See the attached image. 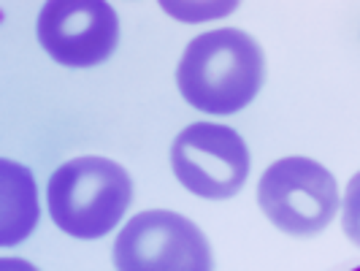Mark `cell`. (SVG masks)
I'll return each instance as SVG.
<instances>
[{"label": "cell", "instance_id": "obj_1", "mask_svg": "<svg viewBox=\"0 0 360 271\" xmlns=\"http://www.w3.org/2000/svg\"><path fill=\"white\" fill-rule=\"evenodd\" d=\"M266 63L257 41L222 27L193 38L176 68V84L190 106L206 114H236L263 87Z\"/></svg>", "mask_w": 360, "mask_h": 271}, {"label": "cell", "instance_id": "obj_2", "mask_svg": "<svg viewBox=\"0 0 360 271\" xmlns=\"http://www.w3.org/2000/svg\"><path fill=\"white\" fill-rule=\"evenodd\" d=\"M133 182L108 158H76L63 163L49 179L46 203L54 225L73 239H103L125 217Z\"/></svg>", "mask_w": 360, "mask_h": 271}, {"label": "cell", "instance_id": "obj_3", "mask_svg": "<svg viewBox=\"0 0 360 271\" xmlns=\"http://www.w3.org/2000/svg\"><path fill=\"white\" fill-rule=\"evenodd\" d=\"M257 203L279 231L314 236L339 212V184L317 160L282 158L266 168L257 184Z\"/></svg>", "mask_w": 360, "mask_h": 271}, {"label": "cell", "instance_id": "obj_4", "mask_svg": "<svg viewBox=\"0 0 360 271\" xmlns=\"http://www.w3.org/2000/svg\"><path fill=\"white\" fill-rule=\"evenodd\" d=\"M117 271H212V247L187 217L152 209L136 215L114 241Z\"/></svg>", "mask_w": 360, "mask_h": 271}, {"label": "cell", "instance_id": "obj_5", "mask_svg": "<svg viewBox=\"0 0 360 271\" xmlns=\"http://www.w3.org/2000/svg\"><path fill=\"white\" fill-rule=\"evenodd\" d=\"M176 179L200 198H233L250 177V149L228 125H187L171 146Z\"/></svg>", "mask_w": 360, "mask_h": 271}, {"label": "cell", "instance_id": "obj_6", "mask_svg": "<svg viewBox=\"0 0 360 271\" xmlns=\"http://www.w3.org/2000/svg\"><path fill=\"white\" fill-rule=\"evenodd\" d=\"M38 41L68 68H92L108 60L120 41V19L103 0H52L38 14Z\"/></svg>", "mask_w": 360, "mask_h": 271}, {"label": "cell", "instance_id": "obj_7", "mask_svg": "<svg viewBox=\"0 0 360 271\" xmlns=\"http://www.w3.org/2000/svg\"><path fill=\"white\" fill-rule=\"evenodd\" d=\"M38 222V190L33 174L14 160H0V244L14 247Z\"/></svg>", "mask_w": 360, "mask_h": 271}, {"label": "cell", "instance_id": "obj_8", "mask_svg": "<svg viewBox=\"0 0 360 271\" xmlns=\"http://www.w3.org/2000/svg\"><path fill=\"white\" fill-rule=\"evenodd\" d=\"M342 228L347 239L360 247V171L349 179L342 203Z\"/></svg>", "mask_w": 360, "mask_h": 271}, {"label": "cell", "instance_id": "obj_9", "mask_svg": "<svg viewBox=\"0 0 360 271\" xmlns=\"http://www.w3.org/2000/svg\"><path fill=\"white\" fill-rule=\"evenodd\" d=\"M0 271H38L33 263L19 260V258H3L0 260Z\"/></svg>", "mask_w": 360, "mask_h": 271}, {"label": "cell", "instance_id": "obj_10", "mask_svg": "<svg viewBox=\"0 0 360 271\" xmlns=\"http://www.w3.org/2000/svg\"><path fill=\"white\" fill-rule=\"evenodd\" d=\"M352 271H360V266H358V269H352Z\"/></svg>", "mask_w": 360, "mask_h": 271}]
</instances>
